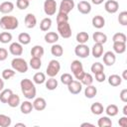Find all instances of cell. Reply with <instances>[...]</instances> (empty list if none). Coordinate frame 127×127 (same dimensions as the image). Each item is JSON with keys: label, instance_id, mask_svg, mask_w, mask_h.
I'll list each match as a JSON object with an SVG mask.
<instances>
[{"label": "cell", "instance_id": "obj_45", "mask_svg": "<svg viewBox=\"0 0 127 127\" xmlns=\"http://www.w3.org/2000/svg\"><path fill=\"white\" fill-rule=\"evenodd\" d=\"M118 22L122 26H127V11H122L119 13Z\"/></svg>", "mask_w": 127, "mask_h": 127}, {"label": "cell", "instance_id": "obj_35", "mask_svg": "<svg viewBox=\"0 0 127 127\" xmlns=\"http://www.w3.org/2000/svg\"><path fill=\"white\" fill-rule=\"evenodd\" d=\"M97 125L99 127H109V126H112V121L109 118V116H102L98 119Z\"/></svg>", "mask_w": 127, "mask_h": 127}, {"label": "cell", "instance_id": "obj_31", "mask_svg": "<svg viewBox=\"0 0 127 127\" xmlns=\"http://www.w3.org/2000/svg\"><path fill=\"white\" fill-rule=\"evenodd\" d=\"M52 27V19L47 17V18H44L41 23H40V29L43 31V32H47L50 30V28Z\"/></svg>", "mask_w": 127, "mask_h": 127}, {"label": "cell", "instance_id": "obj_34", "mask_svg": "<svg viewBox=\"0 0 127 127\" xmlns=\"http://www.w3.org/2000/svg\"><path fill=\"white\" fill-rule=\"evenodd\" d=\"M45 85L48 90H55L58 87V80L55 77H50L49 79H46Z\"/></svg>", "mask_w": 127, "mask_h": 127}, {"label": "cell", "instance_id": "obj_22", "mask_svg": "<svg viewBox=\"0 0 127 127\" xmlns=\"http://www.w3.org/2000/svg\"><path fill=\"white\" fill-rule=\"evenodd\" d=\"M33 103L30 102L29 100L23 101L22 103H20V110L23 114H30L33 110Z\"/></svg>", "mask_w": 127, "mask_h": 127}, {"label": "cell", "instance_id": "obj_11", "mask_svg": "<svg viewBox=\"0 0 127 127\" xmlns=\"http://www.w3.org/2000/svg\"><path fill=\"white\" fill-rule=\"evenodd\" d=\"M104 9L109 14H114L119 9V3L116 0H108L104 4Z\"/></svg>", "mask_w": 127, "mask_h": 127}, {"label": "cell", "instance_id": "obj_16", "mask_svg": "<svg viewBox=\"0 0 127 127\" xmlns=\"http://www.w3.org/2000/svg\"><path fill=\"white\" fill-rule=\"evenodd\" d=\"M47 107V101L43 97H37L35 98L33 102V108L37 111H42Z\"/></svg>", "mask_w": 127, "mask_h": 127}, {"label": "cell", "instance_id": "obj_49", "mask_svg": "<svg viewBox=\"0 0 127 127\" xmlns=\"http://www.w3.org/2000/svg\"><path fill=\"white\" fill-rule=\"evenodd\" d=\"M94 77H95V80L97 82H103L105 79H106V75L103 71H100V72H97V73H94Z\"/></svg>", "mask_w": 127, "mask_h": 127}, {"label": "cell", "instance_id": "obj_39", "mask_svg": "<svg viewBox=\"0 0 127 127\" xmlns=\"http://www.w3.org/2000/svg\"><path fill=\"white\" fill-rule=\"evenodd\" d=\"M12 34L9 32H2L0 33V43L2 44H8L12 41Z\"/></svg>", "mask_w": 127, "mask_h": 127}, {"label": "cell", "instance_id": "obj_57", "mask_svg": "<svg viewBox=\"0 0 127 127\" xmlns=\"http://www.w3.org/2000/svg\"><path fill=\"white\" fill-rule=\"evenodd\" d=\"M83 126H94V125L91 124V123H87V122H86V123H82V124H81V127H83Z\"/></svg>", "mask_w": 127, "mask_h": 127}, {"label": "cell", "instance_id": "obj_37", "mask_svg": "<svg viewBox=\"0 0 127 127\" xmlns=\"http://www.w3.org/2000/svg\"><path fill=\"white\" fill-rule=\"evenodd\" d=\"M33 81L34 83H37V84H42L46 81V74L44 72H36L33 76Z\"/></svg>", "mask_w": 127, "mask_h": 127}, {"label": "cell", "instance_id": "obj_55", "mask_svg": "<svg viewBox=\"0 0 127 127\" xmlns=\"http://www.w3.org/2000/svg\"><path fill=\"white\" fill-rule=\"evenodd\" d=\"M4 89V80L2 78H0V91Z\"/></svg>", "mask_w": 127, "mask_h": 127}, {"label": "cell", "instance_id": "obj_18", "mask_svg": "<svg viewBox=\"0 0 127 127\" xmlns=\"http://www.w3.org/2000/svg\"><path fill=\"white\" fill-rule=\"evenodd\" d=\"M59 38H60V35L56 32H48L44 37L46 43L48 44H56L59 41Z\"/></svg>", "mask_w": 127, "mask_h": 127}, {"label": "cell", "instance_id": "obj_19", "mask_svg": "<svg viewBox=\"0 0 127 127\" xmlns=\"http://www.w3.org/2000/svg\"><path fill=\"white\" fill-rule=\"evenodd\" d=\"M14 10V4L11 1H5L0 4V12L2 14H9Z\"/></svg>", "mask_w": 127, "mask_h": 127}, {"label": "cell", "instance_id": "obj_13", "mask_svg": "<svg viewBox=\"0 0 127 127\" xmlns=\"http://www.w3.org/2000/svg\"><path fill=\"white\" fill-rule=\"evenodd\" d=\"M115 62H116V56L113 52L108 51V52L103 54V63L105 65L111 66L115 64Z\"/></svg>", "mask_w": 127, "mask_h": 127}, {"label": "cell", "instance_id": "obj_50", "mask_svg": "<svg viewBox=\"0 0 127 127\" xmlns=\"http://www.w3.org/2000/svg\"><path fill=\"white\" fill-rule=\"evenodd\" d=\"M8 58V51L4 48H0V62L5 61Z\"/></svg>", "mask_w": 127, "mask_h": 127}, {"label": "cell", "instance_id": "obj_5", "mask_svg": "<svg viewBox=\"0 0 127 127\" xmlns=\"http://www.w3.org/2000/svg\"><path fill=\"white\" fill-rule=\"evenodd\" d=\"M58 32L59 35L61 37H63L64 39H68L71 37V28L70 25L68 24V22H62V23H58Z\"/></svg>", "mask_w": 127, "mask_h": 127}, {"label": "cell", "instance_id": "obj_17", "mask_svg": "<svg viewBox=\"0 0 127 127\" xmlns=\"http://www.w3.org/2000/svg\"><path fill=\"white\" fill-rule=\"evenodd\" d=\"M91 23H92V26L96 29H101L105 26V19L100 16V15H96L92 18L91 20Z\"/></svg>", "mask_w": 127, "mask_h": 127}, {"label": "cell", "instance_id": "obj_42", "mask_svg": "<svg viewBox=\"0 0 127 127\" xmlns=\"http://www.w3.org/2000/svg\"><path fill=\"white\" fill-rule=\"evenodd\" d=\"M15 73H16V71H15L13 68H5V69L2 71V78L8 80V79L12 78V77L15 75Z\"/></svg>", "mask_w": 127, "mask_h": 127}, {"label": "cell", "instance_id": "obj_32", "mask_svg": "<svg viewBox=\"0 0 127 127\" xmlns=\"http://www.w3.org/2000/svg\"><path fill=\"white\" fill-rule=\"evenodd\" d=\"M18 41L21 45H29L31 43V36L28 34V33H20L19 36H18Z\"/></svg>", "mask_w": 127, "mask_h": 127}, {"label": "cell", "instance_id": "obj_24", "mask_svg": "<svg viewBox=\"0 0 127 127\" xmlns=\"http://www.w3.org/2000/svg\"><path fill=\"white\" fill-rule=\"evenodd\" d=\"M90 111L94 115H101L104 111V108H103V105L100 102H94L90 106Z\"/></svg>", "mask_w": 127, "mask_h": 127}, {"label": "cell", "instance_id": "obj_29", "mask_svg": "<svg viewBox=\"0 0 127 127\" xmlns=\"http://www.w3.org/2000/svg\"><path fill=\"white\" fill-rule=\"evenodd\" d=\"M7 103H8V105H9L10 107H12V108H15V107L19 106L20 103H21L19 95H18V94H15V93H12V95L10 96V98H9V100H8Z\"/></svg>", "mask_w": 127, "mask_h": 127}, {"label": "cell", "instance_id": "obj_30", "mask_svg": "<svg viewBox=\"0 0 127 127\" xmlns=\"http://www.w3.org/2000/svg\"><path fill=\"white\" fill-rule=\"evenodd\" d=\"M113 51L116 54H123L126 51V43H123V42H114L113 43Z\"/></svg>", "mask_w": 127, "mask_h": 127}, {"label": "cell", "instance_id": "obj_46", "mask_svg": "<svg viewBox=\"0 0 127 127\" xmlns=\"http://www.w3.org/2000/svg\"><path fill=\"white\" fill-rule=\"evenodd\" d=\"M30 5V1L29 0H17L16 1V6L17 8H19L20 10H25L29 7Z\"/></svg>", "mask_w": 127, "mask_h": 127}, {"label": "cell", "instance_id": "obj_8", "mask_svg": "<svg viewBox=\"0 0 127 127\" xmlns=\"http://www.w3.org/2000/svg\"><path fill=\"white\" fill-rule=\"evenodd\" d=\"M57 11V2L56 0H46L44 2V12L47 16H53Z\"/></svg>", "mask_w": 127, "mask_h": 127}, {"label": "cell", "instance_id": "obj_23", "mask_svg": "<svg viewBox=\"0 0 127 127\" xmlns=\"http://www.w3.org/2000/svg\"><path fill=\"white\" fill-rule=\"evenodd\" d=\"M44 53H45L44 48L42 46H40V45L34 46L32 48V50H31V56L33 58H39V59H41L44 56Z\"/></svg>", "mask_w": 127, "mask_h": 127}, {"label": "cell", "instance_id": "obj_1", "mask_svg": "<svg viewBox=\"0 0 127 127\" xmlns=\"http://www.w3.org/2000/svg\"><path fill=\"white\" fill-rule=\"evenodd\" d=\"M20 87H21V91L24 97H26L27 99H33L36 97L37 89H36L34 81H32L31 79L29 78L22 79L20 82Z\"/></svg>", "mask_w": 127, "mask_h": 127}, {"label": "cell", "instance_id": "obj_53", "mask_svg": "<svg viewBox=\"0 0 127 127\" xmlns=\"http://www.w3.org/2000/svg\"><path fill=\"white\" fill-rule=\"evenodd\" d=\"M103 1L104 0H91L92 4H94V5H100L101 3H103Z\"/></svg>", "mask_w": 127, "mask_h": 127}, {"label": "cell", "instance_id": "obj_58", "mask_svg": "<svg viewBox=\"0 0 127 127\" xmlns=\"http://www.w3.org/2000/svg\"><path fill=\"white\" fill-rule=\"evenodd\" d=\"M18 126H22V127H26V125L24 123H16L15 124V127H18Z\"/></svg>", "mask_w": 127, "mask_h": 127}, {"label": "cell", "instance_id": "obj_41", "mask_svg": "<svg viewBox=\"0 0 127 127\" xmlns=\"http://www.w3.org/2000/svg\"><path fill=\"white\" fill-rule=\"evenodd\" d=\"M79 81L81 82V84H84V85H90V84H92V82H93V76H92L90 73L84 72L83 76L81 77V79H80Z\"/></svg>", "mask_w": 127, "mask_h": 127}, {"label": "cell", "instance_id": "obj_12", "mask_svg": "<svg viewBox=\"0 0 127 127\" xmlns=\"http://www.w3.org/2000/svg\"><path fill=\"white\" fill-rule=\"evenodd\" d=\"M76 7H77L78 12L81 13V14L86 15V14H89L91 12V4L89 2H87V1H85V0L79 1L77 3V6Z\"/></svg>", "mask_w": 127, "mask_h": 127}, {"label": "cell", "instance_id": "obj_59", "mask_svg": "<svg viewBox=\"0 0 127 127\" xmlns=\"http://www.w3.org/2000/svg\"><path fill=\"white\" fill-rule=\"evenodd\" d=\"M29 1H32V0H29Z\"/></svg>", "mask_w": 127, "mask_h": 127}, {"label": "cell", "instance_id": "obj_10", "mask_svg": "<svg viewBox=\"0 0 127 127\" xmlns=\"http://www.w3.org/2000/svg\"><path fill=\"white\" fill-rule=\"evenodd\" d=\"M67 89L71 94H78L82 89V84H81V82L79 80L72 79L67 84Z\"/></svg>", "mask_w": 127, "mask_h": 127}, {"label": "cell", "instance_id": "obj_15", "mask_svg": "<svg viewBox=\"0 0 127 127\" xmlns=\"http://www.w3.org/2000/svg\"><path fill=\"white\" fill-rule=\"evenodd\" d=\"M24 23H25V26L28 29H32V28H34L37 25V18H36V16L34 14L29 13V14H27L25 16Z\"/></svg>", "mask_w": 127, "mask_h": 127}, {"label": "cell", "instance_id": "obj_36", "mask_svg": "<svg viewBox=\"0 0 127 127\" xmlns=\"http://www.w3.org/2000/svg\"><path fill=\"white\" fill-rule=\"evenodd\" d=\"M75 39H76L78 44H86L89 40V36L86 32H79L76 34Z\"/></svg>", "mask_w": 127, "mask_h": 127}, {"label": "cell", "instance_id": "obj_26", "mask_svg": "<svg viewBox=\"0 0 127 127\" xmlns=\"http://www.w3.org/2000/svg\"><path fill=\"white\" fill-rule=\"evenodd\" d=\"M12 93H13V91L10 88H6V89L1 90L0 91V101L2 103H7L10 96L12 95Z\"/></svg>", "mask_w": 127, "mask_h": 127}, {"label": "cell", "instance_id": "obj_28", "mask_svg": "<svg viewBox=\"0 0 127 127\" xmlns=\"http://www.w3.org/2000/svg\"><path fill=\"white\" fill-rule=\"evenodd\" d=\"M97 93V89L95 86H93L92 84L90 85H86L85 89H84V95L87 98H93Z\"/></svg>", "mask_w": 127, "mask_h": 127}, {"label": "cell", "instance_id": "obj_56", "mask_svg": "<svg viewBox=\"0 0 127 127\" xmlns=\"http://www.w3.org/2000/svg\"><path fill=\"white\" fill-rule=\"evenodd\" d=\"M123 114L125 116H127V105H124V107H123Z\"/></svg>", "mask_w": 127, "mask_h": 127}, {"label": "cell", "instance_id": "obj_40", "mask_svg": "<svg viewBox=\"0 0 127 127\" xmlns=\"http://www.w3.org/2000/svg\"><path fill=\"white\" fill-rule=\"evenodd\" d=\"M11 118L8 115L0 114V127H9L11 125Z\"/></svg>", "mask_w": 127, "mask_h": 127}, {"label": "cell", "instance_id": "obj_38", "mask_svg": "<svg viewBox=\"0 0 127 127\" xmlns=\"http://www.w3.org/2000/svg\"><path fill=\"white\" fill-rule=\"evenodd\" d=\"M29 64H30V66H31L33 69L38 70V69H40L41 66H42V61H41V59H39V58H33V57H32V59L30 60Z\"/></svg>", "mask_w": 127, "mask_h": 127}, {"label": "cell", "instance_id": "obj_44", "mask_svg": "<svg viewBox=\"0 0 127 127\" xmlns=\"http://www.w3.org/2000/svg\"><path fill=\"white\" fill-rule=\"evenodd\" d=\"M90 70L92 71V73H97V72H100V71H103L104 70V66L101 63H94L92 64L91 67H90Z\"/></svg>", "mask_w": 127, "mask_h": 127}, {"label": "cell", "instance_id": "obj_7", "mask_svg": "<svg viewBox=\"0 0 127 127\" xmlns=\"http://www.w3.org/2000/svg\"><path fill=\"white\" fill-rule=\"evenodd\" d=\"M74 54H75V56H77L80 59H85L89 56L90 50L85 44H78L74 48Z\"/></svg>", "mask_w": 127, "mask_h": 127}, {"label": "cell", "instance_id": "obj_27", "mask_svg": "<svg viewBox=\"0 0 127 127\" xmlns=\"http://www.w3.org/2000/svg\"><path fill=\"white\" fill-rule=\"evenodd\" d=\"M122 82V78L118 74H111L108 77V83L111 86H119Z\"/></svg>", "mask_w": 127, "mask_h": 127}, {"label": "cell", "instance_id": "obj_3", "mask_svg": "<svg viewBox=\"0 0 127 127\" xmlns=\"http://www.w3.org/2000/svg\"><path fill=\"white\" fill-rule=\"evenodd\" d=\"M11 66L15 71H18L20 73H25L28 71L29 64L27 62L22 58H15L11 62Z\"/></svg>", "mask_w": 127, "mask_h": 127}, {"label": "cell", "instance_id": "obj_20", "mask_svg": "<svg viewBox=\"0 0 127 127\" xmlns=\"http://www.w3.org/2000/svg\"><path fill=\"white\" fill-rule=\"evenodd\" d=\"M91 54L94 58L98 59L103 55V45L102 44H98V43H94L92 49H91Z\"/></svg>", "mask_w": 127, "mask_h": 127}, {"label": "cell", "instance_id": "obj_6", "mask_svg": "<svg viewBox=\"0 0 127 127\" xmlns=\"http://www.w3.org/2000/svg\"><path fill=\"white\" fill-rule=\"evenodd\" d=\"M60 69H61V64H60V62L57 61V60H52V61H50L49 64L47 66L46 73L50 77H55L59 73Z\"/></svg>", "mask_w": 127, "mask_h": 127}, {"label": "cell", "instance_id": "obj_14", "mask_svg": "<svg viewBox=\"0 0 127 127\" xmlns=\"http://www.w3.org/2000/svg\"><path fill=\"white\" fill-rule=\"evenodd\" d=\"M23 45H21L20 43L14 42L9 46V52L13 56H21L23 54Z\"/></svg>", "mask_w": 127, "mask_h": 127}, {"label": "cell", "instance_id": "obj_4", "mask_svg": "<svg viewBox=\"0 0 127 127\" xmlns=\"http://www.w3.org/2000/svg\"><path fill=\"white\" fill-rule=\"evenodd\" d=\"M70 70L72 72V74L74 75V77L77 80H80L81 77L84 74V70H83V65L81 64V62H79L78 60H74L71 62L70 64Z\"/></svg>", "mask_w": 127, "mask_h": 127}, {"label": "cell", "instance_id": "obj_54", "mask_svg": "<svg viewBox=\"0 0 127 127\" xmlns=\"http://www.w3.org/2000/svg\"><path fill=\"white\" fill-rule=\"evenodd\" d=\"M122 79L127 80V69H124V70H123V73H122Z\"/></svg>", "mask_w": 127, "mask_h": 127}, {"label": "cell", "instance_id": "obj_52", "mask_svg": "<svg viewBox=\"0 0 127 127\" xmlns=\"http://www.w3.org/2000/svg\"><path fill=\"white\" fill-rule=\"evenodd\" d=\"M118 124L121 127H127V116H122L119 120H118Z\"/></svg>", "mask_w": 127, "mask_h": 127}, {"label": "cell", "instance_id": "obj_9", "mask_svg": "<svg viewBox=\"0 0 127 127\" xmlns=\"http://www.w3.org/2000/svg\"><path fill=\"white\" fill-rule=\"evenodd\" d=\"M74 5L75 4L73 0H62L59 7V11L68 15V13L72 11V9L74 8Z\"/></svg>", "mask_w": 127, "mask_h": 127}, {"label": "cell", "instance_id": "obj_43", "mask_svg": "<svg viewBox=\"0 0 127 127\" xmlns=\"http://www.w3.org/2000/svg\"><path fill=\"white\" fill-rule=\"evenodd\" d=\"M126 40H127V38H126V35L124 33H116L112 37L113 43L114 42H123V43H126Z\"/></svg>", "mask_w": 127, "mask_h": 127}, {"label": "cell", "instance_id": "obj_51", "mask_svg": "<svg viewBox=\"0 0 127 127\" xmlns=\"http://www.w3.org/2000/svg\"><path fill=\"white\" fill-rule=\"evenodd\" d=\"M119 97L121 99V101L123 102H127V89L124 88L120 91V94H119Z\"/></svg>", "mask_w": 127, "mask_h": 127}, {"label": "cell", "instance_id": "obj_25", "mask_svg": "<svg viewBox=\"0 0 127 127\" xmlns=\"http://www.w3.org/2000/svg\"><path fill=\"white\" fill-rule=\"evenodd\" d=\"M105 113L107 114V116L109 117H114L118 114L119 112V109H118V106L115 105V104H109L106 108H105Z\"/></svg>", "mask_w": 127, "mask_h": 127}, {"label": "cell", "instance_id": "obj_47", "mask_svg": "<svg viewBox=\"0 0 127 127\" xmlns=\"http://www.w3.org/2000/svg\"><path fill=\"white\" fill-rule=\"evenodd\" d=\"M72 79H73V77H72V75H71L70 73L65 72V73H64V74L61 75V81H62L64 84H65V85H67Z\"/></svg>", "mask_w": 127, "mask_h": 127}, {"label": "cell", "instance_id": "obj_33", "mask_svg": "<svg viewBox=\"0 0 127 127\" xmlns=\"http://www.w3.org/2000/svg\"><path fill=\"white\" fill-rule=\"evenodd\" d=\"M51 53L55 57H62L64 54V49L59 44H53V46L51 48Z\"/></svg>", "mask_w": 127, "mask_h": 127}, {"label": "cell", "instance_id": "obj_21", "mask_svg": "<svg viewBox=\"0 0 127 127\" xmlns=\"http://www.w3.org/2000/svg\"><path fill=\"white\" fill-rule=\"evenodd\" d=\"M92 40L94 41V43H98V44H105L107 42V36L104 33L101 32H95L92 35Z\"/></svg>", "mask_w": 127, "mask_h": 127}, {"label": "cell", "instance_id": "obj_48", "mask_svg": "<svg viewBox=\"0 0 127 127\" xmlns=\"http://www.w3.org/2000/svg\"><path fill=\"white\" fill-rule=\"evenodd\" d=\"M62 22H68V16L67 14L59 11V13L57 14V23H62Z\"/></svg>", "mask_w": 127, "mask_h": 127}, {"label": "cell", "instance_id": "obj_2", "mask_svg": "<svg viewBox=\"0 0 127 127\" xmlns=\"http://www.w3.org/2000/svg\"><path fill=\"white\" fill-rule=\"evenodd\" d=\"M19 26V21L14 16H3L0 19V27L3 30H16Z\"/></svg>", "mask_w": 127, "mask_h": 127}]
</instances>
